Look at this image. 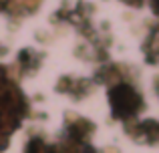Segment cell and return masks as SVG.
<instances>
[{
	"mask_svg": "<svg viewBox=\"0 0 159 153\" xmlns=\"http://www.w3.org/2000/svg\"><path fill=\"white\" fill-rule=\"evenodd\" d=\"M109 97H111L113 113H115L117 117L125 119V121L135 119V115L143 109V99H141V95L137 93L129 83H119V85H115L111 89V93H109Z\"/></svg>",
	"mask_w": 159,
	"mask_h": 153,
	"instance_id": "6da1fadb",
	"label": "cell"
},
{
	"mask_svg": "<svg viewBox=\"0 0 159 153\" xmlns=\"http://www.w3.org/2000/svg\"><path fill=\"white\" fill-rule=\"evenodd\" d=\"M26 153H51V147H48L47 143H43L40 139H34V141H30Z\"/></svg>",
	"mask_w": 159,
	"mask_h": 153,
	"instance_id": "3957f363",
	"label": "cell"
},
{
	"mask_svg": "<svg viewBox=\"0 0 159 153\" xmlns=\"http://www.w3.org/2000/svg\"><path fill=\"white\" fill-rule=\"evenodd\" d=\"M145 55L149 63H159V30L151 32L145 43Z\"/></svg>",
	"mask_w": 159,
	"mask_h": 153,
	"instance_id": "7a4b0ae2",
	"label": "cell"
},
{
	"mask_svg": "<svg viewBox=\"0 0 159 153\" xmlns=\"http://www.w3.org/2000/svg\"><path fill=\"white\" fill-rule=\"evenodd\" d=\"M151 2V10L155 12V16H159V0H149Z\"/></svg>",
	"mask_w": 159,
	"mask_h": 153,
	"instance_id": "5b68a950",
	"label": "cell"
},
{
	"mask_svg": "<svg viewBox=\"0 0 159 153\" xmlns=\"http://www.w3.org/2000/svg\"><path fill=\"white\" fill-rule=\"evenodd\" d=\"M123 2L125 4H129V6H143V2H145V0H123Z\"/></svg>",
	"mask_w": 159,
	"mask_h": 153,
	"instance_id": "277c9868",
	"label": "cell"
}]
</instances>
